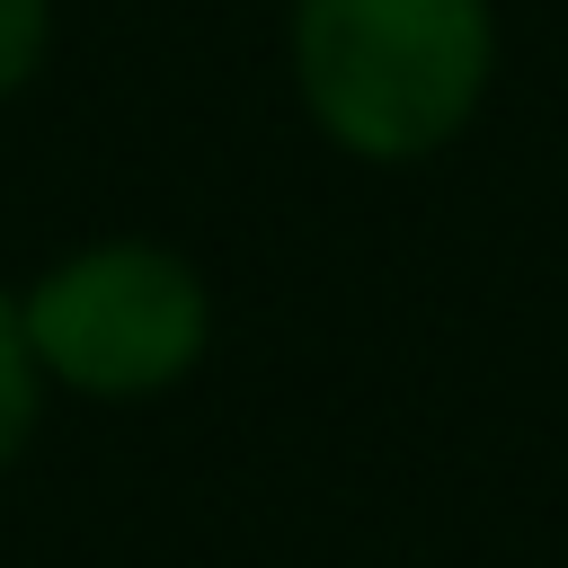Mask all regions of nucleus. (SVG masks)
<instances>
[{"instance_id": "1", "label": "nucleus", "mask_w": 568, "mask_h": 568, "mask_svg": "<svg viewBox=\"0 0 568 568\" xmlns=\"http://www.w3.org/2000/svg\"><path fill=\"white\" fill-rule=\"evenodd\" d=\"M497 71L488 0H293V80L355 160L444 151Z\"/></svg>"}, {"instance_id": "2", "label": "nucleus", "mask_w": 568, "mask_h": 568, "mask_svg": "<svg viewBox=\"0 0 568 568\" xmlns=\"http://www.w3.org/2000/svg\"><path fill=\"white\" fill-rule=\"evenodd\" d=\"M18 320H27L44 382H71L89 399H142V390H169L178 373H195V355L213 337V293L178 248L106 240V248L44 266L36 293L18 302Z\"/></svg>"}, {"instance_id": "3", "label": "nucleus", "mask_w": 568, "mask_h": 568, "mask_svg": "<svg viewBox=\"0 0 568 568\" xmlns=\"http://www.w3.org/2000/svg\"><path fill=\"white\" fill-rule=\"evenodd\" d=\"M36 399H44V373H36L18 302L0 293V462H18V444L36 435Z\"/></svg>"}, {"instance_id": "4", "label": "nucleus", "mask_w": 568, "mask_h": 568, "mask_svg": "<svg viewBox=\"0 0 568 568\" xmlns=\"http://www.w3.org/2000/svg\"><path fill=\"white\" fill-rule=\"evenodd\" d=\"M44 36H53V0H0V98L36 80Z\"/></svg>"}]
</instances>
